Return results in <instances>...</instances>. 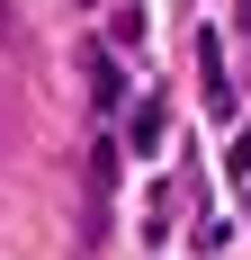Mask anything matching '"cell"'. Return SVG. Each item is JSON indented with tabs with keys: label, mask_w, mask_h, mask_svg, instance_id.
<instances>
[{
	"label": "cell",
	"mask_w": 251,
	"mask_h": 260,
	"mask_svg": "<svg viewBox=\"0 0 251 260\" xmlns=\"http://www.w3.org/2000/svg\"><path fill=\"white\" fill-rule=\"evenodd\" d=\"M198 72H206V108H215V117H233V81H225V54H215V36L198 45Z\"/></svg>",
	"instance_id": "cell-1"
},
{
	"label": "cell",
	"mask_w": 251,
	"mask_h": 260,
	"mask_svg": "<svg viewBox=\"0 0 251 260\" xmlns=\"http://www.w3.org/2000/svg\"><path fill=\"white\" fill-rule=\"evenodd\" d=\"M125 135H135V153H152V144H162V99L135 108V126H125Z\"/></svg>",
	"instance_id": "cell-2"
},
{
	"label": "cell",
	"mask_w": 251,
	"mask_h": 260,
	"mask_svg": "<svg viewBox=\"0 0 251 260\" xmlns=\"http://www.w3.org/2000/svg\"><path fill=\"white\" fill-rule=\"evenodd\" d=\"M233 180H242V188H251V126H242V135H233Z\"/></svg>",
	"instance_id": "cell-3"
},
{
	"label": "cell",
	"mask_w": 251,
	"mask_h": 260,
	"mask_svg": "<svg viewBox=\"0 0 251 260\" xmlns=\"http://www.w3.org/2000/svg\"><path fill=\"white\" fill-rule=\"evenodd\" d=\"M242 27H251V0H242Z\"/></svg>",
	"instance_id": "cell-4"
}]
</instances>
